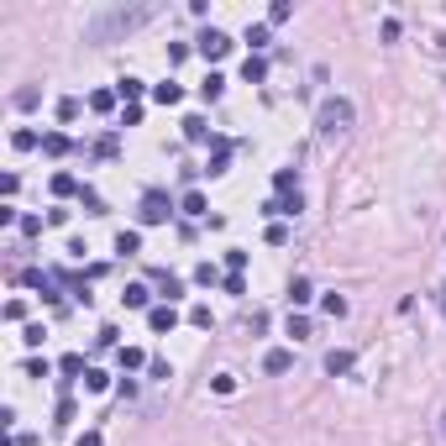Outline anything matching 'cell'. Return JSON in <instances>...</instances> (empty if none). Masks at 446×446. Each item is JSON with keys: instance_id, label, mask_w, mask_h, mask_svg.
I'll list each match as a JSON object with an SVG mask.
<instances>
[{"instance_id": "6da1fadb", "label": "cell", "mask_w": 446, "mask_h": 446, "mask_svg": "<svg viewBox=\"0 0 446 446\" xmlns=\"http://www.w3.org/2000/svg\"><path fill=\"white\" fill-rule=\"evenodd\" d=\"M158 16H163V6H106L90 22V42H121V37H131L137 26L158 22Z\"/></svg>"}, {"instance_id": "7a4b0ae2", "label": "cell", "mask_w": 446, "mask_h": 446, "mask_svg": "<svg viewBox=\"0 0 446 446\" xmlns=\"http://www.w3.org/2000/svg\"><path fill=\"white\" fill-rule=\"evenodd\" d=\"M315 126L326 131V137H336V131H347V126H352V100H341V94H331V100H320V116H315Z\"/></svg>"}, {"instance_id": "3957f363", "label": "cell", "mask_w": 446, "mask_h": 446, "mask_svg": "<svg viewBox=\"0 0 446 446\" xmlns=\"http://www.w3.org/2000/svg\"><path fill=\"white\" fill-rule=\"evenodd\" d=\"M195 53H200L205 63H221L226 53H231V37H226V32H215V26H210V32H200V37H195Z\"/></svg>"}, {"instance_id": "277c9868", "label": "cell", "mask_w": 446, "mask_h": 446, "mask_svg": "<svg viewBox=\"0 0 446 446\" xmlns=\"http://www.w3.org/2000/svg\"><path fill=\"white\" fill-rule=\"evenodd\" d=\"M142 226H163L168 215H174V205H168V195H158V189H147V195H142Z\"/></svg>"}, {"instance_id": "5b68a950", "label": "cell", "mask_w": 446, "mask_h": 446, "mask_svg": "<svg viewBox=\"0 0 446 446\" xmlns=\"http://www.w3.org/2000/svg\"><path fill=\"white\" fill-rule=\"evenodd\" d=\"M147 326L163 336V331H174V326H179V310H174V305H153V310H147Z\"/></svg>"}, {"instance_id": "8992f818", "label": "cell", "mask_w": 446, "mask_h": 446, "mask_svg": "<svg viewBox=\"0 0 446 446\" xmlns=\"http://www.w3.org/2000/svg\"><path fill=\"white\" fill-rule=\"evenodd\" d=\"M289 367H294V352H289V347H273V352L263 357V373H289Z\"/></svg>"}, {"instance_id": "52a82bcc", "label": "cell", "mask_w": 446, "mask_h": 446, "mask_svg": "<svg viewBox=\"0 0 446 446\" xmlns=\"http://www.w3.org/2000/svg\"><path fill=\"white\" fill-rule=\"evenodd\" d=\"M305 210V200H299V195H283V200H268L263 205V215H299Z\"/></svg>"}, {"instance_id": "ba28073f", "label": "cell", "mask_w": 446, "mask_h": 446, "mask_svg": "<svg viewBox=\"0 0 446 446\" xmlns=\"http://www.w3.org/2000/svg\"><path fill=\"white\" fill-rule=\"evenodd\" d=\"M153 283H158V289H163V305H174L179 294H184V283H179V279H174V273H163V268H158V273H153Z\"/></svg>"}, {"instance_id": "9c48e42d", "label": "cell", "mask_w": 446, "mask_h": 446, "mask_svg": "<svg viewBox=\"0 0 446 446\" xmlns=\"http://www.w3.org/2000/svg\"><path fill=\"white\" fill-rule=\"evenodd\" d=\"M147 299H153L147 283H126V294H121V305H126V310H147Z\"/></svg>"}, {"instance_id": "30bf717a", "label": "cell", "mask_w": 446, "mask_h": 446, "mask_svg": "<svg viewBox=\"0 0 446 446\" xmlns=\"http://www.w3.org/2000/svg\"><path fill=\"white\" fill-rule=\"evenodd\" d=\"M116 100H121L116 90H94V94H90V110H94V116H110V110H116Z\"/></svg>"}, {"instance_id": "8fae6325", "label": "cell", "mask_w": 446, "mask_h": 446, "mask_svg": "<svg viewBox=\"0 0 446 446\" xmlns=\"http://www.w3.org/2000/svg\"><path fill=\"white\" fill-rule=\"evenodd\" d=\"M142 90H147V84H142L137 74H126V79H116V94H121V100H126V106H137V94H142Z\"/></svg>"}, {"instance_id": "7c38bea8", "label": "cell", "mask_w": 446, "mask_h": 446, "mask_svg": "<svg viewBox=\"0 0 446 446\" xmlns=\"http://www.w3.org/2000/svg\"><path fill=\"white\" fill-rule=\"evenodd\" d=\"M310 299H315V289H310V279H294V283H289V305L299 310V305H310Z\"/></svg>"}, {"instance_id": "4fadbf2b", "label": "cell", "mask_w": 446, "mask_h": 446, "mask_svg": "<svg viewBox=\"0 0 446 446\" xmlns=\"http://www.w3.org/2000/svg\"><path fill=\"white\" fill-rule=\"evenodd\" d=\"M242 79H247V84H263V79H268V63H263L258 53H252V58L242 63Z\"/></svg>"}, {"instance_id": "5bb4252c", "label": "cell", "mask_w": 446, "mask_h": 446, "mask_svg": "<svg viewBox=\"0 0 446 446\" xmlns=\"http://www.w3.org/2000/svg\"><path fill=\"white\" fill-rule=\"evenodd\" d=\"M226 168H231V147H226V142H221V147H215V158H210V163H205V174H210V179H221Z\"/></svg>"}, {"instance_id": "9a60e30c", "label": "cell", "mask_w": 446, "mask_h": 446, "mask_svg": "<svg viewBox=\"0 0 446 446\" xmlns=\"http://www.w3.org/2000/svg\"><path fill=\"white\" fill-rule=\"evenodd\" d=\"M116 252H121V258H137V252H142V231H121L116 236Z\"/></svg>"}, {"instance_id": "2e32d148", "label": "cell", "mask_w": 446, "mask_h": 446, "mask_svg": "<svg viewBox=\"0 0 446 446\" xmlns=\"http://www.w3.org/2000/svg\"><path fill=\"white\" fill-rule=\"evenodd\" d=\"M326 373H331V378L352 373V352H326Z\"/></svg>"}, {"instance_id": "e0dca14e", "label": "cell", "mask_w": 446, "mask_h": 446, "mask_svg": "<svg viewBox=\"0 0 446 446\" xmlns=\"http://www.w3.org/2000/svg\"><path fill=\"white\" fill-rule=\"evenodd\" d=\"M42 153L47 158H63V153H69V137H63V131H47V137H42Z\"/></svg>"}, {"instance_id": "ac0fdd59", "label": "cell", "mask_w": 446, "mask_h": 446, "mask_svg": "<svg viewBox=\"0 0 446 446\" xmlns=\"http://www.w3.org/2000/svg\"><path fill=\"white\" fill-rule=\"evenodd\" d=\"M153 100H158V106H179L184 90H179V84H153Z\"/></svg>"}, {"instance_id": "d6986e66", "label": "cell", "mask_w": 446, "mask_h": 446, "mask_svg": "<svg viewBox=\"0 0 446 446\" xmlns=\"http://www.w3.org/2000/svg\"><path fill=\"white\" fill-rule=\"evenodd\" d=\"M147 363H153V357L142 352V347H121V367H126V373L131 367H147Z\"/></svg>"}, {"instance_id": "ffe728a7", "label": "cell", "mask_w": 446, "mask_h": 446, "mask_svg": "<svg viewBox=\"0 0 446 446\" xmlns=\"http://www.w3.org/2000/svg\"><path fill=\"white\" fill-rule=\"evenodd\" d=\"M273 184H279V195H299V179H294V168H279V174H273Z\"/></svg>"}, {"instance_id": "44dd1931", "label": "cell", "mask_w": 446, "mask_h": 446, "mask_svg": "<svg viewBox=\"0 0 446 446\" xmlns=\"http://www.w3.org/2000/svg\"><path fill=\"white\" fill-rule=\"evenodd\" d=\"M53 195H58V200H69V195H79V184H74V174H53Z\"/></svg>"}, {"instance_id": "7402d4cb", "label": "cell", "mask_w": 446, "mask_h": 446, "mask_svg": "<svg viewBox=\"0 0 446 446\" xmlns=\"http://www.w3.org/2000/svg\"><path fill=\"white\" fill-rule=\"evenodd\" d=\"M84 388H90V394H106V388H110V373H100V367H90V373H84Z\"/></svg>"}, {"instance_id": "603a6c76", "label": "cell", "mask_w": 446, "mask_h": 446, "mask_svg": "<svg viewBox=\"0 0 446 446\" xmlns=\"http://www.w3.org/2000/svg\"><path fill=\"white\" fill-rule=\"evenodd\" d=\"M184 137L189 142H205V137H210V126H205L200 116H184Z\"/></svg>"}, {"instance_id": "cb8c5ba5", "label": "cell", "mask_w": 446, "mask_h": 446, "mask_svg": "<svg viewBox=\"0 0 446 446\" xmlns=\"http://www.w3.org/2000/svg\"><path fill=\"white\" fill-rule=\"evenodd\" d=\"M58 373H63V378H79V373H90V367H84V357H79V352H69V357L58 363Z\"/></svg>"}, {"instance_id": "d4e9b609", "label": "cell", "mask_w": 446, "mask_h": 446, "mask_svg": "<svg viewBox=\"0 0 446 446\" xmlns=\"http://www.w3.org/2000/svg\"><path fill=\"white\" fill-rule=\"evenodd\" d=\"M320 310H326L331 320H341V315H347V299H341V294H326V299H320Z\"/></svg>"}, {"instance_id": "484cf974", "label": "cell", "mask_w": 446, "mask_h": 446, "mask_svg": "<svg viewBox=\"0 0 446 446\" xmlns=\"http://www.w3.org/2000/svg\"><path fill=\"white\" fill-rule=\"evenodd\" d=\"M289 16H294V6H289V0H273V6H268V22H273V26H283Z\"/></svg>"}, {"instance_id": "4316f807", "label": "cell", "mask_w": 446, "mask_h": 446, "mask_svg": "<svg viewBox=\"0 0 446 446\" xmlns=\"http://www.w3.org/2000/svg\"><path fill=\"white\" fill-rule=\"evenodd\" d=\"M11 147H16V153H32V147H37V131H11Z\"/></svg>"}, {"instance_id": "83f0119b", "label": "cell", "mask_w": 446, "mask_h": 446, "mask_svg": "<svg viewBox=\"0 0 446 446\" xmlns=\"http://www.w3.org/2000/svg\"><path fill=\"white\" fill-rule=\"evenodd\" d=\"M184 215H210V210H205V195H200V189H189V195H184Z\"/></svg>"}, {"instance_id": "f1b7e54d", "label": "cell", "mask_w": 446, "mask_h": 446, "mask_svg": "<svg viewBox=\"0 0 446 446\" xmlns=\"http://www.w3.org/2000/svg\"><path fill=\"white\" fill-rule=\"evenodd\" d=\"M200 94H205V100H221V94H226V79H221V74H210V79L200 84Z\"/></svg>"}, {"instance_id": "f546056e", "label": "cell", "mask_w": 446, "mask_h": 446, "mask_svg": "<svg viewBox=\"0 0 446 446\" xmlns=\"http://www.w3.org/2000/svg\"><path fill=\"white\" fill-rule=\"evenodd\" d=\"M399 32H404V26H399V16H383V26H378V37H383V42H399Z\"/></svg>"}, {"instance_id": "4dcf8cb0", "label": "cell", "mask_w": 446, "mask_h": 446, "mask_svg": "<svg viewBox=\"0 0 446 446\" xmlns=\"http://www.w3.org/2000/svg\"><path fill=\"white\" fill-rule=\"evenodd\" d=\"M189 326H200V331H210V305H195V310H189Z\"/></svg>"}, {"instance_id": "1f68e13d", "label": "cell", "mask_w": 446, "mask_h": 446, "mask_svg": "<svg viewBox=\"0 0 446 446\" xmlns=\"http://www.w3.org/2000/svg\"><path fill=\"white\" fill-rule=\"evenodd\" d=\"M74 116H79V100H74V94H63V100H58V121H74Z\"/></svg>"}, {"instance_id": "d6a6232c", "label": "cell", "mask_w": 446, "mask_h": 446, "mask_svg": "<svg viewBox=\"0 0 446 446\" xmlns=\"http://www.w3.org/2000/svg\"><path fill=\"white\" fill-rule=\"evenodd\" d=\"M195 283H205V289H210V283H221V273H215L210 263H200V268H195Z\"/></svg>"}, {"instance_id": "836d02e7", "label": "cell", "mask_w": 446, "mask_h": 446, "mask_svg": "<svg viewBox=\"0 0 446 446\" xmlns=\"http://www.w3.org/2000/svg\"><path fill=\"white\" fill-rule=\"evenodd\" d=\"M289 336L305 341V336H310V320H305V315H289Z\"/></svg>"}, {"instance_id": "e575fe53", "label": "cell", "mask_w": 446, "mask_h": 446, "mask_svg": "<svg viewBox=\"0 0 446 446\" xmlns=\"http://www.w3.org/2000/svg\"><path fill=\"white\" fill-rule=\"evenodd\" d=\"M247 42H252V53H258V47H268V26H247Z\"/></svg>"}, {"instance_id": "d590c367", "label": "cell", "mask_w": 446, "mask_h": 446, "mask_svg": "<svg viewBox=\"0 0 446 446\" xmlns=\"http://www.w3.org/2000/svg\"><path fill=\"white\" fill-rule=\"evenodd\" d=\"M79 200H84V210H90V215H100V210H106V205H100V195H94V189H79Z\"/></svg>"}, {"instance_id": "8d00e7d4", "label": "cell", "mask_w": 446, "mask_h": 446, "mask_svg": "<svg viewBox=\"0 0 446 446\" xmlns=\"http://www.w3.org/2000/svg\"><path fill=\"white\" fill-rule=\"evenodd\" d=\"M37 100H42V94H37V90H32V84H26V90H16V106H22V110H32V106H37Z\"/></svg>"}, {"instance_id": "74e56055", "label": "cell", "mask_w": 446, "mask_h": 446, "mask_svg": "<svg viewBox=\"0 0 446 446\" xmlns=\"http://www.w3.org/2000/svg\"><path fill=\"white\" fill-rule=\"evenodd\" d=\"M226 268H231V273L247 268V252H242V247H231V252H226Z\"/></svg>"}, {"instance_id": "f35d334b", "label": "cell", "mask_w": 446, "mask_h": 446, "mask_svg": "<svg viewBox=\"0 0 446 446\" xmlns=\"http://www.w3.org/2000/svg\"><path fill=\"white\" fill-rule=\"evenodd\" d=\"M22 236H42V215H22Z\"/></svg>"}, {"instance_id": "ab89813d", "label": "cell", "mask_w": 446, "mask_h": 446, "mask_svg": "<svg viewBox=\"0 0 446 446\" xmlns=\"http://www.w3.org/2000/svg\"><path fill=\"white\" fill-rule=\"evenodd\" d=\"M268 242H273V247H283V242H289V226L273 221V226H268Z\"/></svg>"}, {"instance_id": "60d3db41", "label": "cell", "mask_w": 446, "mask_h": 446, "mask_svg": "<svg viewBox=\"0 0 446 446\" xmlns=\"http://www.w3.org/2000/svg\"><path fill=\"white\" fill-rule=\"evenodd\" d=\"M53 373V367H47V357H32V363H26V378H47Z\"/></svg>"}, {"instance_id": "b9f144b4", "label": "cell", "mask_w": 446, "mask_h": 446, "mask_svg": "<svg viewBox=\"0 0 446 446\" xmlns=\"http://www.w3.org/2000/svg\"><path fill=\"white\" fill-rule=\"evenodd\" d=\"M94 158H116V137H100V142H94Z\"/></svg>"}, {"instance_id": "7bdbcfd3", "label": "cell", "mask_w": 446, "mask_h": 446, "mask_svg": "<svg viewBox=\"0 0 446 446\" xmlns=\"http://www.w3.org/2000/svg\"><path fill=\"white\" fill-rule=\"evenodd\" d=\"M116 336H121L116 326H100V336H94V347H116Z\"/></svg>"}, {"instance_id": "ee69618b", "label": "cell", "mask_w": 446, "mask_h": 446, "mask_svg": "<svg viewBox=\"0 0 446 446\" xmlns=\"http://www.w3.org/2000/svg\"><path fill=\"white\" fill-rule=\"evenodd\" d=\"M189 58V42H168V63H184Z\"/></svg>"}, {"instance_id": "f6af8a7d", "label": "cell", "mask_w": 446, "mask_h": 446, "mask_svg": "<svg viewBox=\"0 0 446 446\" xmlns=\"http://www.w3.org/2000/svg\"><path fill=\"white\" fill-rule=\"evenodd\" d=\"M221 289H226V294H242L247 283H242V273H226V279H221Z\"/></svg>"}, {"instance_id": "bcb514c9", "label": "cell", "mask_w": 446, "mask_h": 446, "mask_svg": "<svg viewBox=\"0 0 446 446\" xmlns=\"http://www.w3.org/2000/svg\"><path fill=\"white\" fill-rule=\"evenodd\" d=\"M210 383H215V394H236V378H231V373H221V378H210Z\"/></svg>"}, {"instance_id": "7dc6e473", "label": "cell", "mask_w": 446, "mask_h": 446, "mask_svg": "<svg viewBox=\"0 0 446 446\" xmlns=\"http://www.w3.org/2000/svg\"><path fill=\"white\" fill-rule=\"evenodd\" d=\"M74 446H100V431H84V436H79Z\"/></svg>"}, {"instance_id": "c3c4849f", "label": "cell", "mask_w": 446, "mask_h": 446, "mask_svg": "<svg viewBox=\"0 0 446 446\" xmlns=\"http://www.w3.org/2000/svg\"><path fill=\"white\" fill-rule=\"evenodd\" d=\"M436 299H441V310H446V289H436Z\"/></svg>"}, {"instance_id": "681fc988", "label": "cell", "mask_w": 446, "mask_h": 446, "mask_svg": "<svg viewBox=\"0 0 446 446\" xmlns=\"http://www.w3.org/2000/svg\"><path fill=\"white\" fill-rule=\"evenodd\" d=\"M441 436H446V415H441Z\"/></svg>"}]
</instances>
